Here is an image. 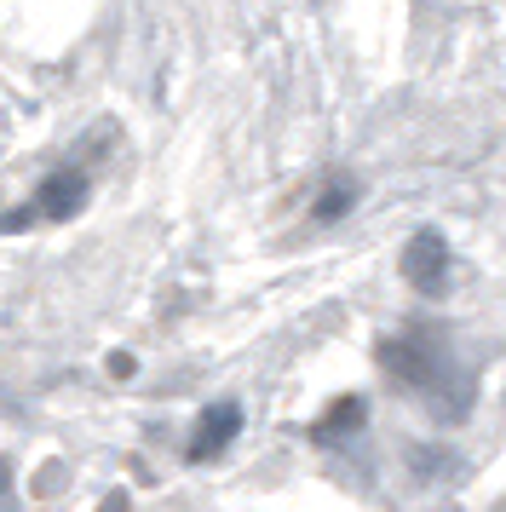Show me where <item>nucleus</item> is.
<instances>
[{
    "label": "nucleus",
    "instance_id": "nucleus-6",
    "mask_svg": "<svg viewBox=\"0 0 506 512\" xmlns=\"http://www.w3.org/2000/svg\"><path fill=\"white\" fill-rule=\"evenodd\" d=\"M409 472L414 478H426V484H449V478H460L466 472V461H460L455 449H409Z\"/></svg>",
    "mask_w": 506,
    "mask_h": 512
},
{
    "label": "nucleus",
    "instance_id": "nucleus-4",
    "mask_svg": "<svg viewBox=\"0 0 506 512\" xmlns=\"http://www.w3.org/2000/svg\"><path fill=\"white\" fill-rule=\"evenodd\" d=\"M87 196H92L87 173H52V179H41L29 208L41 213V219H75V213L87 208Z\"/></svg>",
    "mask_w": 506,
    "mask_h": 512
},
{
    "label": "nucleus",
    "instance_id": "nucleus-9",
    "mask_svg": "<svg viewBox=\"0 0 506 512\" xmlns=\"http://www.w3.org/2000/svg\"><path fill=\"white\" fill-rule=\"evenodd\" d=\"M138 369V363H133V357H127V351H115V357H110V374H115V380H127V374H133Z\"/></svg>",
    "mask_w": 506,
    "mask_h": 512
},
{
    "label": "nucleus",
    "instance_id": "nucleus-1",
    "mask_svg": "<svg viewBox=\"0 0 506 512\" xmlns=\"http://www.w3.org/2000/svg\"><path fill=\"white\" fill-rule=\"evenodd\" d=\"M380 369L391 380L414 386V392L432 403L437 420H466L472 397H478V374L455 357L443 328H403V334L380 340Z\"/></svg>",
    "mask_w": 506,
    "mask_h": 512
},
{
    "label": "nucleus",
    "instance_id": "nucleus-8",
    "mask_svg": "<svg viewBox=\"0 0 506 512\" xmlns=\"http://www.w3.org/2000/svg\"><path fill=\"white\" fill-rule=\"evenodd\" d=\"M0 512H18V489H12V455H0Z\"/></svg>",
    "mask_w": 506,
    "mask_h": 512
},
{
    "label": "nucleus",
    "instance_id": "nucleus-2",
    "mask_svg": "<svg viewBox=\"0 0 506 512\" xmlns=\"http://www.w3.org/2000/svg\"><path fill=\"white\" fill-rule=\"evenodd\" d=\"M403 282H409L420 300H443L449 282H455V254H449V236L426 225L403 242Z\"/></svg>",
    "mask_w": 506,
    "mask_h": 512
},
{
    "label": "nucleus",
    "instance_id": "nucleus-3",
    "mask_svg": "<svg viewBox=\"0 0 506 512\" xmlns=\"http://www.w3.org/2000/svg\"><path fill=\"white\" fill-rule=\"evenodd\" d=\"M242 438V403H207L202 415H196V432H190V443H184V461H213V455H225L230 443Z\"/></svg>",
    "mask_w": 506,
    "mask_h": 512
},
{
    "label": "nucleus",
    "instance_id": "nucleus-7",
    "mask_svg": "<svg viewBox=\"0 0 506 512\" xmlns=\"http://www.w3.org/2000/svg\"><path fill=\"white\" fill-rule=\"evenodd\" d=\"M357 196H363V185H357V179H334V185L317 196L311 219H317V225H334V219H345V213L357 208Z\"/></svg>",
    "mask_w": 506,
    "mask_h": 512
},
{
    "label": "nucleus",
    "instance_id": "nucleus-10",
    "mask_svg": "<svg viewBox=\"0 0 506 512\" xmlns=\"http://www.w3.org/2000/svg\"><path fill=\"white\" fill-rule=\"evenodd\" d=\"M104 512H127V495H121V489H115L110 501H104Z\"/></svg>",
    "mask_w": 506,
    "mask_h": 512
},
{
    "label": "nucleus",
    "instance_id": "nucleus-11",
    "mask_svg": "<svg viewBox=\"0 0 506 512\" xmlns=\"http://www.w3.org/2000/svg\"><path fill=\"white\" fill-rule=\"evenodd\" d=\"M501 512H506V501H501Z\"/></svg>",
    "mask_w": 506,
    "mask_h": 512
},
{
    "label": "nucleus",
    "instance_id": "nucleus-5",
    "mask_svg": "<svg viewBox=\"0 0 506 512\" xmlns=\"http://www.w3.org/2000/svg\"><path fill=\"white\" fill-rule=\"evenodd\" d=\"M363 420H368V403H363V397H340V403H334V409H328V415L311 426V438H317V443H334V438H345V432H363Z\"/></svg>",
    "mask_w": 506,
    "mask_h": 512
}]
</instances>
